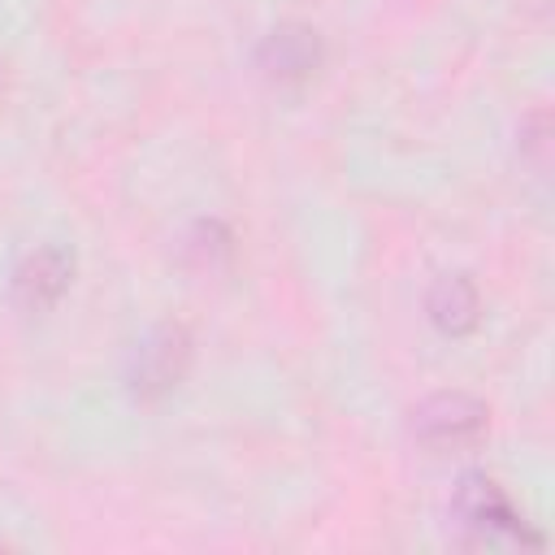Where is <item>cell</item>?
<instances>
[{
    "instance_id": "6da1fadb",
    "label": "cell",
    "mask_w": 555,
    "mask_h": 555,
    "mask_svg": "<svg viewBox=\"0 0 555 555\" xmlns=\"http://www.w3.org/2000/svg\"><path fill=\"white\" fill-rule=\"evenodd\" d=\"M486 429V408L468 395H438L416 412V434L429 447H460Z\"/></svg>"
},
{
    "instance_id": "7a4b0ae2",
    "label": "cell",
    "mask_w": 555,
    "mask_h": 555,
    "mask_svg": "<svg viewBox=\"0 0 555 555\" xmlns=\"http://www.w3.org/2000/svg\"><path fill=\"white\" fill-rule=\"evenodd\" d=\"M260 61L273 78H304L317 65V35L308 26H278L269 30Z\"/></svg>"
},
{
    "instance_id": "3957f363",
    "label": "cell",
    "mask_w": 555,
    "mask_h": 555,
    "mask_svg": "<svg viewBox=\"0 0 555 555\" xmlns=\"http://www.w3.org/2000/svg\"><path fill=\"white\" fill-rule=\"evenodd\" d=\"M186 360V338L178 330H156L143 347H139V369H134V386L139 390H160L178 377Z\"/></svg>"
},
{
    "instance_id": "277c9868",
    "label": "cell",
    "mask_w": 555,
    "mask_h": 555,
    "mask_svg": "<svg viewBox=\"0 0 555 555\" xmlns=\"http://www.w3.org/2000/svg\"><path fill=\"white\" fill-rule=\"evenodd\" d=\"M429 312H434V321H438L442 330H464V325H473V317H477V291H473V282H468L464 273L438 278L434 291H429Z\"/></svg>"
},
{
    "instance_id": "5b68a950",
    "label": "cell",
    "mask_w": 555,
    "mask_h": 555,
    "mask_svg": "<svg viewBox=\"0 0 555 555\" xmlns=\"http://www.w3.org/2000/svg\"><path fill=\"white\" fill-rule=\"evenodd\" d=\"M455 507H460V516L468 525H481V529H499V525H512L516 520L512 507H507V499L499 494V486L486 481V477H464V490H460Z\"/></svg>"
},
{
    "instance_id": "8992f818",
    "label": "cell",
    "mask_w": 555,
    "mask_h": 555,
    "mask_svg": "<svg viewBox=\"0 0 555 555\" xmlns=\"http://www.w3.org/2000/svg\"><path fill=\"white\" fill-rule=\"evenodd\" d=\"M65 278H69L65 256H61V251H39V256H30V264L17 273V291H26L35 304H43V299H56V295L65 291Z\"/></svg>"
}]
</instances>
